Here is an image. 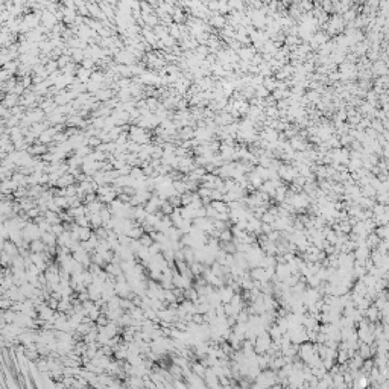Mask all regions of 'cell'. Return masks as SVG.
<instances>
[{"instance_id":"obj_1","label":"cell","mask_w":389,"mask_h":389,"mask_svg":"<svg viewBox=\"0 0 389 389\" xmlns=\"http://www.w3.org/2000/svg\"><path fill=\"white\" fill-rule=\"evenodd\" d=\"M30 249H32L33 252H41V251L44 249V243L35 239V240H32V243H30Z\"/></svg>"},{"instance_id":"obj_2","label":"cell","mask_w":389,"mask_h":389,"mask_svg":"<svg viewBox=\"0 0 389 389\" xmlns=\"http://www.w3.org/2000/svg\"><path fill=\"white\" fill-rule=\"evenodd\" d=\"M172 202H164L163 204V208H161V211L164 213V214H169V213H172Z\"/></svg>"}]
</instances>
